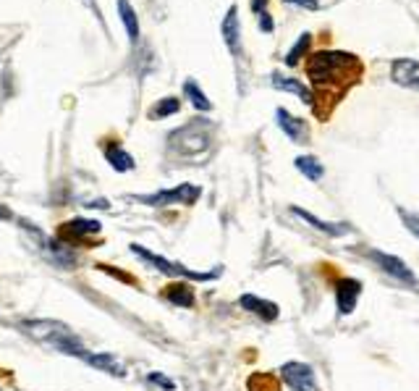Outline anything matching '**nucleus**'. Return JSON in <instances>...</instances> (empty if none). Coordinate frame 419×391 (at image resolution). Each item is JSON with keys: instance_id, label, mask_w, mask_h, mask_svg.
I'll return each mask as SVG.
<instances>
[{"instance_id": "obj_26", "label": "nucleus", "mask_w": 419, "mask_h": 391, "mask_svg": "<svg viewBox=\"0 0 419 391\" xmlns=\"http://www.w3.org/2000/svg\"><path fill=\"white\" fill-rule=\"evenodd\" d=\"M286 3H294V6H301V9H312V11L320 9V3H317V0H286Z\"/></svg>"}, {"instance_id": "obj_25", "label": "nucleus", "mask_w": 419, "mask_h": 391, "mask_svg": "<svg viewBox=\"0 0 419 391\" xmlns=\"http://www.w3.org/2000/svg\"><path fill=\"white\" fill-rule=\"evenodd\" d=\"M150 383H155V386H163L165 391H173V389H176V383H173L171 378H165V375H160V373H150Z\"/></svg>"}, {"instance_id": "obj_11", "label": "nucleus", "mask_w": 419, "mask_h": 391, "mask_svg": "<svg viewBox=\"0 0 419 391\" xmlns=\"http://www.w3.org/2000/svg\"><path fill=\"white\" fill-rule=\"evenodd\" d=\"M278 126H281L289 137L294 139V142H307L309 137V129H307V123L301 121V119H296V116H291L289 111H283V108H278Z\"/></svg>"}, {"instance_id": "obj_3", "label": "nucleus", "mask_w": 419, "mask_h": 391, "mask_svg": "<svg viewBox=\"0 0 419 391\" xmlns=\"http://www.w3.org/2000/svg\"><path fill=\"white\" fill-rule=\"evenodd\" d=\"M210 145V123L197 119V121L186 123L184 129L171 134V148L184 153V155H197Z\"/></svg>"}, {"instance_id": "obj_13", "label": "nucleus", "mask_w": 419, "mask_h": 391, "mask_svg": "<svg viewBox=\"0 0 419 391\" xmlns=\"http://www.w3.org/2000/svg\"><path fill=\"white\" fill-rule=\"evenodd\" d=\"M291 213L294 216H299L301 221H307L309 226H315L317 231H323V234H328V236H343L351 231L346 224H328V221H320L317 216H312V213H307V210H301V208H291Z\"/></svg>"}, {"instance_id": "obj_18", "label": "nucleus", "mask_w": 419, "mask_h": 391, "mask_svg": "<svg viewBox=\"0 0 419 391\" xmlns=\"http://www.w3.org/2000/svg\"><path fill=\"white\" fill-rule=\"evenodd\" d=\"M273 87L286 89V92H294V95H299L307 105H312V92H309L301 82H296V79H286V77H281V74H273Z\"/></svg>"}, {"instance_id": "obj_22", "label": "nucleus", "mask_w": 419, "mask_h": 391, "mask_svg": "<svg viewBox=\"0 0 419 391\" xmlns=\"http://www.w3.org/2000/svg\"><path fill=\"white\" fill-rule=\"evenodd\" d=\"M249 391H281V383L270 373H255L249 378Z\"/></svg>"}, {"instance_id": "obj_15", "label": "nucleus", "mask_w": 419, "mask_h": 391, "mask_svg": "<svg viewBox=\"0 0 419 391\" xmlns=\"http://www.w3.org/2000/svg\"><path fill=\"white\" fill-rule=\"evenodd\" d=\"M223 40L231 48V53H239V9L231 6L223 18Z\"/></svg>"}, {"instance_id": "obj_14", "label": "nucleus", "mask_w": 419, "mask_h": 391, "mask_svg": "<svg viewBox=\"0 0 419 391\" xmlns=\"http://www.w3.org/2000/svg\"><path fill=\"white\" fill-rule=\"evenodd\" d=\"M163 297L179 307H194V289L189 287V281H176L171 287H165Z\"/></svg>"}, {"instance_id": "obj_12", "label": "nucleus", "mask_w": 419, "mask_h": 391, "mask_svg": "<svg viewBox=\"0 0 419 391\" xmlns=\"http://www.w3.org/2000/svg\"><path fill=\"white\" fill-rule=\"evenodd\" d=\"M239 304L244 307V310H249V313L259 315V318H262V321H267V323L278 318V304L267 302V299H259V297H255V294H244L239 299Z\"/></svg>"}, {"instance_id": "obj_21", "label": "nucleus", "mask_w": 419, "mask_h": 391, "mask_svg": "<svg viewBox=\"0 0 419 391\" xmlns=\"http://www.w3.org/2000/svg\"><path fill=\"white\" fill-rule=\"evenodd\" d=\"M179 108H181L179 97H163L157 105H152L150 119H165V116H173V114H179Z\"/></svg>"}, {"instance_id": "obj_30", "label": "nucleus", "mask_w": 419, "mask_h": 391, "mask_svg": "<svg viewBox=\"0 0 419 391\" xmlns=\"http://www.w3.org/2000/svg\"><path fill=\"white\" fill-rule=\"evenodd\" d=\"M0 218H9V210H6V208H0Z\"/></svg>"}, {"instance_id": "obj_23", "label": "nucleus", "mask_w": 419, "mask_h": 391, "mask_svg": "<svg viewBox=\"0 0 419 391\" xmlns=\"http://www.w3.org/2000/svg\"><path fill=\"white\" fill-rule=\"evenodd\" d=\"M184 92H186V97L191 100V105H194V108H199V111H210V108H213V105H210V100L205 97V92H202V89H199L194 82H186Z\"/></svg>"}, {"instance_id": "obj_10", "label": "nucleus", "mask_w": 419, "mask_h": 391, "mask_svg": "<svg viewBox=\"0 0 419 391\" xmlns=\"http://www.w3.org/2000/svg\"><path fill=\"white\" fill-rule=\"evenodd\" d=\"M391 77H393V82L396 84H401V87L419 89V63L409 61V58H401V61L393 63Z\"/></svg>"}, {"instance_id": "obj_4", "label": "nucleus", "mask_w": 419, "mask_h": 391, "mask_svg": "<svg viewBox=\"0 0 419 391\" xmlns=\"http://www.w3.org/2000/svg\"><path fill=\"white\" fill-rule=\"evenodd\" d=\"M128 250L137 255V258H142L145 263H150V265H152L155 270H160V273H165V276L189 278V281H210V278L218 276V270H213V273H202V270H191V268H186V265H179V263L165 260V258H160V255L150 253V250H145V247H139V244H131Z\"/></svg>"}, {"instance_id": "obj_8", "label": "nucleus", "mask_w": 419, "mask_h": 391, "mask_svg": "<svg viewBox=\"0 0 419 391\" xmlns=\"http://www.w3.org/2000/svg\"><path fill=\"white\" fill-rule=\"evenodd\" d=\"M100 228H103V224L94 221V218H74L58 228V236L60 242H79L89 234H100Z\"/></svg>"}, {"instance_id": "obj_27", "label": "nucleus", "mask_w": 419, "mask_h": 391, "mask_svg": "<svg viewBox=\"0 0 419 391\" xmlns=\"http://www.w3.org/2000/svg\"><path fill=\"white\" fill-rule=\"evenodd\" d=\"M401 216H403V221H406V228H409L411 234H417V236H419V221H417V218L406 216V213H401Z\"/></svg>"}, {"instance_id": "obj_9", "label": "nucleus", "mask_w": 419, "mask_h": 391, "mask_svg": "<svg viewBox=\"0 0 419 391\" xmlns=\"http://www.w3.org/2000/svg\"><path fill=\"white\" fill-rule=\"evenodd\" d=\"M362 294V284L357 278H338L335 281V302L343 315H349L357 307V299Z\"/></svg>"}, {"instance_id": "obj_7", "label": "nucleus", "mask_w": 419, "mask_h": 391, "mask_svg": "<svg viewBox=\"0 0 419 391\" xmlns=\"http://www.w3.org/2000/svg\"><path fill=\"white\" fill-rule=\"evenodd\" d=\"M369 258L380 265V268L388 273V276L398 278V281H403V284H409V287H414L417 284V276L411 273V268L406 265L403 260H398V258H393V255H385V253H377V250H369Z\"/></svg>"}, {"instance_id": "obj_20", "label": "nucleus", "mask_w": 419, "mask_h": 391, "mask_svg": "<svg viewBox=\"0 0 419 391\" xmlns=\"http://www.w3.org/2000/svg\"><path fill=\"white\" fill-rule=\"evenodd\" d=\"M118 11H121L123 24H126L128 40H131V43H137V40H139V21H137V13H134V9H131V3H128V0H118Z\"/></svg>"}, {"instance_id": "obj_6", "label": "nucleus", "mask_w": 419, "mask_h": 391, "mask_svg": "<svg viewBox=\"0 0 419 391\" xmlns=\"http://www.w3.org/2000/svg\"><path fill=\"white\" fill-rule=\"evenodd\" d=\"M281 375L294 391H317L315 370L309 365H304V363H286L281 368Z\"/></svg>"}, {"instance_id": "obj_1", "label": "nucleus", "mask_w": 419, "mask_h": 391, "mask_svg": "<svg viewBox=\"0 0 419 391\" xmlns=\"http://www.w3.org/2000/svg\"><path fill=\"white\" fill-rule=\"evenodd\" d=\"M307 77L315 87L312 108L325 121L338 100L349 92L362 77V61L357 55L343 50H320L312 53L307 61Z\"/></svg>"}, {"instance_id": "obj_29", "label": "nucleus", "mask_w": 419, "mask_h": 391, "mask_svg": "<svg viewBox=\"0 0 419 391\" xmlns=\"http://www.w3.org/2000/svg\"><path fill=\"white\" fill-rule=\"evenodd\" d=\"M265 6H267V0H252V9H255V13H265Z\"/></svg>"}, {"instance_id": "obj_2", "label": "nucleus", "mask_w": 419, "mask_h": 391, "mask_svg": "<svg viewBox=\"0 0 419 391\" xmlns=\"http://www.w3.org/2000/svg\"><path fill=\"white\" fill-rule=\"evenodd\" d=\"M21 329H24L35 341L45 344V347L58 349V352H66V355H74V357H86L84 344H82V341L77 339V334H74L69 326H63V323H58V321H24L21 323Z\"/></svg>"}, {"instance_id": "obj_28", "label": "nucleus", "mask_w": 419, "mask_h": 391, "mask_svg": "<svg viewBox=\"0 0 419 391\" xmlns=\"http://www.w3.org/2000/svg\"><path fill=\"white\" fill-rule=\"evenodd\" d=\"M259 26H262L265 32H273V18L267 16V13H259Z\"/></svg>"}, {"instance_id": "obj_17", "label": "nucleus", "mask_w": 419, "mask_h": 391, "mask_svg": "<svg viewBox=\"0 0 419 391\" xmlns=\"http://www.w3.org/2000/svg\"><path fill=\"white\" fill-rule=\"evenodd\" d=\"M89 365H94L97 370H105V373H111V375H123L126 370H123V365H121V360L118 357H113V355H89L86 352L84 357Z\"/></svg>"}, {"instance_id": "obj_16", "label": "nucleus", "mask_w": 419, "mask_h": 391, "mask_svg": "<svg viewBox=\"0 0 419 391\" xmlns=\"http://www.w3.org/2000/svg\"><path fill=\"white\" fill-rule=\"evenodd\" d=\"M105 158H108V163H111L116 171H131V168H134V158L128 155L118 142H113V145L105 148Z\"/></svg>"}, {"instance_id": "obj_19", "label": "nucleus", "mask_w": 419, "mask_h": 391, "mask_svg": "<svg viewBox=\"0 0 419 391\" xmlns=\"http://www.w3.org/2000/svg\"><path fill=\"white\" fill-rule=\"evenodd\" d=\"M296 168H299L301 174L307 176L309 182H320V179H323V174H325L323 163H320L317 158H312V155H299V158H296Z\"/></svg>"}, {"instance_id": "obj_5", "label": "nucleus", "mask_w": 419, "mask_h": 391, "mask_svg": "<svg viewBox=\"0 0 419 391\" xmlns=\"http://www.w3.org/2000/svg\"><path fill=\"white\" fill-rule=\"evenodd\" d=\"M199 194L202 189L194 187V184H181V187H173V189H165V192H155V194H142L137 197L139 202H145V205H194L199 200Z\"/></svg>"}, {"instance_id": "obj_24", "label": "nucleus", "mask_w": 419, "mask_h": 391, "mask_svg": "<svg viewBox=\"0 0 419 391\" xmlns=\"http://www.w3.org/2000/svg\"><path fill=\"white\" fill-rule=\"evenodd\" d=\"M309 45H312V37H309V35H301V37H299V43L294 45L291 53L286 55V63H289V66H296V63L301 61V55H304V53L309 50Z\"/></svg>"}]
</instances>
